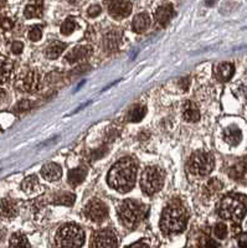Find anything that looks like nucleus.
Returning a JSON list of instances; mask_svg holds the SVG:
<instances>
[{
	"label": "nucleus",
	"mask_w": 247,
	"mask_h": 248,
	"mask_svg": "<svg viewBox=\"0 0 247 248\" xmlns=\"http://www.w3.org/2000/svg\"><path fill=\"white\" fill-rule=\"evenodd\" d=\"M137 178V163L133 158L121 159L108 172V184L118 192H128L133 189Z\"/></svg>",
	"instance_id": "f257e3e1"
},
{
	"label": "nucleus",
	"mask_w": 247,
	"mask_h": 248,
	"mask_svg": "<svg viewBox=\"0 0 247 248\" xmlns=\"http://www.w3.org/2000/svg\"><path fill=\"white\" fill-rule=\"evenodd\" d=\"M186 221H188L186 210L180 203H170L163 211L160 227L166 234H177L184 231Z\"/></svg>",
	"instance_id": "f03ea898"
},
{
	"label": "nucleus",
	"mask_w": 247,
	"mask_h": 248,
	"mask_svg": "<svg viewBox=\"0 0 247 248\" xmlns=\"http://www.w3.org/2000/svg\"><path fill=\"white\" fill-rule=\"evenodd\" d=\"M217 211L225 220L241 221L247 212V198L240 194L228 195L220 201Z\"/></svg>",
	"instance_id": "7ed1b4c3"
},
{
	"label": "nucleus",
	"mask_w": 247,
	"mask_h": 248,
	"mask_svg": "<svg viewBox=\"0 0 247 248\" xmlns=\"http://www.w3.org/2000/svg\"><path fill=\"white\" fill-rule=\"evenodd\" d=\"M83 242V230L75 223L62 226L56 233V245L59 248H81Z\"/></svg>",
	"instance_id": "20e7f679"
},
{
	"label": "nucleus",
	"mask_w": 247,
	"mask_h": 248,
	"mask_svg": "<svg viewBox=\"0 0 247 248\" xmlns=\"http://www.w3.org/2000/svg\"><path fill=\"white\" fill-rule=\"evenodd\" d=\"M119 221L128 229H133L144 217V206L135 200H126L118 206Z\"/></svg>",
	"instance_id": "39448f33"
},
{
	"label": "nucleus",
	"mask_w": 247,
	"mask_h": 248,
	"mask_svg": "<svg viewBox=\"0 0 247 248\" xmlns=\"http://www.w3.org/2000/svg\"><path fill=\"white\" fill-rule=\"evenodd\" d=\"M215 165L213 154L208 152H195L188 161V169L195 176H206L210 174Z\"/></svg>",
	"instance_id": "423d86ee"
},
{
	"label": "nucleus",
	"mask_w": 247,
	"mask_h": 248,
	"mask_svg": "<svg viewBox=\"0 0 247 248\" xmlns=\"http://www.w3.org/2000/svg\"><path fill=\"white\" fill-rule=\"evenodd\" d=\"M164 184V174L158 167H149L142 174L141 187L148 196L157 194Z\"/></svg>",
	"instance_id": "0eeeda50"
},
{
	"label": "nucleus",
	"mask_w": 247,
	"mask_h": 248,
	"mask_svg": "<svg viewBox=\"0 0 247 248\" xmlns=\"http://www.w3.org/2000/svg\"><path fill=\"white\" fill-rule=\"evenodd\" d=\"M117 234L113 230L104 229L96 232L91 241V248H117Z\"/></svg>",
	"instance_id": "6e6552de"
},
{
	"label": "nucleus",
	"mask_w": 247,
	"mask_h": 248,
	"mask_svg": "<svg viewBox=\"0 0 247 248\" xmlns=\"http://www.w3.org/2000/svg\"><path fill=\"white\" fill-rule=\"evenodd\" d=\"M84 216L93 222H102L108 216V209L103 201L92 200L84 207Z\"/></svg>",
	"instance_id": "1a4fd4ad"
},
{
	"label": "nucleus",
	"mask_w": 247,
	"mask_h": 248,
	"mask_svg": "<svg viewBox=\"0 0 247 248\" xmlns=\"http://www.w3.org/2000/svg\"><path fill=\"white\" fill-rule=\"evenodd\" d=\"M40 81H41V77L37 71H28L25 75H24L19 81L20 90H23L24 92L34 93L39 90Z\"/></svg>",
	"instance_id": "9d476101"
},
{
	"label": "nucleus",
	"mask_w": 247,
	"mask_h": 248,
	"mask_svg": "<svg viewBox=\"0 0 247 248\" xmlns=\"http://www.w3.org/2000/svg\"><path fill=\"white\" fill-rule=\"evenodd\" d=\"M132 12L131 1H111L108 3V13L112 17L119 20L127 17Z\"/></svg>",
	"instance_id": "9b49d317"
},
{
	"label": "nucleus",
	"mask_w": 247,
	"mask_h": 248,
	"mask_svg": "<svg viewBox=\"0 0 247 248\" xmlns=\"http://www.w3.org/2000/svg\"><path fill=\"white\" fill-rule=\"evenodd\" d=\"M19 214V203L12 198H4L0 200V216L6 220L15 218Z\"/></svg>",
	"instance_id": "f8f14e48"
},
{
	"label": "nucleus",
	"mask_w": 247,
	"mask_h": 248,
	"mask_svg": "<svg viewBox=\"0 0 247 248\" xmlns=\"http://www.w3.org/2000/svg\"><path fill=\"white\" fill-rule=\"evenodd\" d=\"M173 14H174L173 5L169 3H163L157 9V12H155V19H157L159 25L166 26L169 24V21H170L171 17H173Z\"/></svg>",
	"instance_id": "ddd939ff"
},
{
	"label": "nucleus",
	"mask_w": 247,
	"mask_h": 248,
	"mask_svg": "<svg viewBox=\"0 0 247 248\" xmlns=\"http://www.w3.org/2000/svg\"><path fill=\"white\" fill-rule=\"evenodd\" d=\"M182 118L185 119L186 122H190V123H195L200 119V110L199 107L197 106V103L194 102L188 101L184 103L181 109Z\"/></svg>",
	"instance_id": "4468645a"
},
{
	"label": "nucleus",
	"mask_w": 247,
	"mask_h": 248,
	"mask_svg": "<svg viewBox=\"0 0 247 248\" xmlns=\"http://www.w3.org/2000/svg\"><path fill=\"white\" fill-rule=\"evenodd\" d=\"M62 175V169L56 163L45 164L41 169V176L48 181H57Z\"/></svg>",
	"instance_id": "2eb2a0df"
},
{
	"label": "nucleus",
	"mask_w": 247,
	"mask_h": 248,
	"mask_svg": "<svg viewBox=\"0 0 247 248\" xmlns=\"http://www.w3.org/2000/svg\"><path fill=\"white\" fill-rule=\"evenodd\" d=\"M233 74H235V67L230 62H221L215 67V77L221 82L229 81Z\"/></svg>",
	"instance_id": "dca6fc26"
},
{
	"label": "nucleus",
	"mask_w": 247,
	"mask_h": 248,
	"mask_svg": "<svg viewBox=\"0 0 247 248\" xmlns=\"http://www.w3.org/2000/svg\"><path fill=\"white\" fill-rule=\"evenodd\" d=\"M150 24H152V20H150V16H149L148 13H141V14H138L134 17V20H133L132 29L137 34H142V32H146L148 30Z\"/></svg>",
	"instance_id": "f3484780"
},
{
	"label": "nucleus",
	"mask_w": 247,
	"mask_h": 248,
	"mask_svg": "<svg viewBox=\"0 0 247 248\" xmlns=\"http://www.w3.org/2000/svg\"><path fill=\"white\" fill-rule=\"evenodd\" d=\"M87 176V169L84 167L75 168V169L70 170L67 174V181L71 186L76 187L80 184L83 183V180Z\"/></svg>",
	"instance_id": "a211bd4d"
},
{
	"label": "nucleus",
	"mask_w": 247,
	"mask_h": 248,
	"mask_svg": "<svg viewBox=\"0 0 247 248\" xmlns=\"http://www.w3.org/2000/svg\"><path fill=\"white\" fill-rule=\"evenodd\" d=\"M13 74V62L5 56L0 55V85L6 83Z\"/></svg>",
	"instance_id": "6ab92c4d"
},
{
	"label": "nucleus",
	"mask_w": 247,
	"mask_h": 248,
	"mask_svg": "<svg viewBox=\"0 0 247 248\" xmlns=\"http://www.w3.org/2000/svg\"><path fill=\"white\" fill-rule=\"evenodd\" d=\"M224 139L225 141L231 145V147H236L239 145L240 141L242 139L241 130L237 127H229L224 130Z\"/></svg>",
	"instance_id": "aec40b11"
},
{
	"label": "nucleus",
	"mask_w": 247,
	"mask_h": 248,
	"mask_svg": "<svg viewBox=\"0 0 247 248\" xmlns=\"http://www.w3.org/2000/svg\"><path fill=\"white\" fill-rule=\"evenodd\" d=\"M90 54V47H86V46H77V47L72 48V50L66 55V60H67L68 62H71V63H75V62L81 61V60L88 57Z\"/></svg>",
	"instance_id": "412c9836"
},
{
	"label": "nucleus",
	"mask_w": 247,
	"mask_h": 248,
	"mask_svg": "<svg viewBox=\"0 0 247 248\" xmlns=\"http://www.w3.org/2000/svg\"><path fill=\"white\" fill-rule=\"evenodd\" d=\"M40 181L39 179L35 176V175H30V176H26L25 179L23 180L21 183V189L23 191H25L26 194L29 195H33V194H36V192L40 191Z\"/></svg>",
	"instance_id": "4be33fe9"
},
{
	"label": "nucleus",
	"mask_w": 247,
	"mask_h": 248,
	"mask_svg": "<svg viewBox=\"0 0 247 248\" xmlns=\"http://www.w3.org/2000/svg\"><path fill=\"white\" fill-rule=\"evenodd\" d=\"M119 43H121V35L115 32V31H112V32H108L104 36L103 47L107 52H113V51H115L118 48Z\"/></svg>",
	"instance_id": "5701e85b"
},
{
	"label": "nucleus",
	"mask_w": 247,
	"mask_h": 248,
	"mask_svg": "<svg viewBox=\"0 0 247 248\" xmlns=\"http://www.w3.org/2000/svg\"><path fill=\"white\" fill-rule=\"evenodd\" d=\"M66 44L61 43V41H52L50 45L46 47V57L50 60H56L57 57L61 56V54L65 51Z\"/></svg>",
	"instance_id": "b1692460"
},
{
	"label": "nucleus",
	"mask_w": 247,
	"mask_h": 248,
	"mask_svg": "<svg viewBox=\"0 0 247 248\" xmlns=\"http://www.w3.org/2000/svg\"><path fill=\"white\" fill-rule=\"evenodd\" d=\"M44 4L41 1H33L29 3L24 9V16L26 19H34V17H40L42 15V10H44Z\"/></svg>",
	"instance_id": "393cba45"
},
{
	"label": "nucleus",
	"mask_w": 247,
	"mask_h": 248,
	"mask_svg": "<svg viewBox=\"0 0 247 248\" xmlns=\"http://www.w3.org/2000/svg\"><path fill=\"white\" fill-rule=\"evenodd\" d=\"M231 176L239 181H247V159L240 161L232 167L230 171Z\"/></svg>",
	"instance_id": "a878e982"
},
{
	"label": "nucleus",
	"mask_w": 247,
	"mask_h": 248,
	"mask_svg": "<svg viewBox=\"0 0 247 248\" xmlns=\"http://www.w3.org/2000/svg\"><path fill=\"white\" fill-rule=\"evenodd\" d=\"M9 248H31L28 238L21 232H16L10 237L9 241Z\"/></svg>",
	"instance_id": "bb28decb"
},
{
	"label": "nucleus",
	"mask_w": 247,
	"mask_h": 248,
	"mask_svg": "<svg viewBox=\"0 0 247 248\" xmlns=\"http://www.w3.org/2000/svg\"><path fill=\"white\" fill-rule=\"evenodd\" d=\"M75 195L71 194V192H60L56 194L52 198V202L55 205H64V206H72L75 203Z\"/></svg>",
	"instance_id": "cd10ccee"
},
{
	"label": "nucleus",
	"mask_w": 247,
	"mask_h": 248,
	"mask_svg": "<svg viewBox=\"0 0 247 248\" xmlns=\"http://www.w3.org/2000/svg\"><path fill=\"white\" fill-rule=\"evenodd\" d=\"M222 189V183L219 179H211L205 185V198H213L214 195H216L220 190Z\"/></svg>",
	"instance_id": "c85d7f7f"
},
{
	"label": "nucleus",
	"mask_w": 247,
	"mask_h": 248,
	"mask_svg": "<svg viewBox=\"0 0 247 248\" xmlns=\"http://www.w3.org/2000/svg\"><path fill=\"white\" fill-rule=\"evenodd\" d=\"M146 113L147 109L143 106H133L130 109V112H128V119H130L131 122H134V123L135 122H141L142 119L144 118V116H146Z\"/></svg>",
	"instance_id": "c756f323"
},
{
	"label": "nucleus",
	"mask_w": 247,
	"mask_h": 248,
	"mask_svg": "<svg viewBox=\"0 0 247 248\" xmlns=\"http://www.w3.org/2000/svg\"><path fill=\"white\" fill-rule=\"evenodd\" d=\"M77 28V24L76 21H75V19L73 17H67V19L62 23L61 25V29H60V31H61L62 35H71L73 32V31L76 30Z\"/></svg>",
	"instance_id": "7c9ffc66"
},
{
	"label": "nucleus",
	"mask_w": 247,
	"mask_h": 248,
	"mask_svg": "<svg viewBox=\"0 0 247 248\" xmlns=\"http://www.w3.org/2000/svg\"><path fill=\"white\" fill-rule=\"evenodd\" d=\"M14 20L8 16H0V30L10 31L14 28Z\"/></svg>",
	"instance_id": "2f4dec72"
},
{
	"label": "nucleus",
	"mask_w": 247,
	"mask_h": 248,
	"mask_svg": "<svg viewBox=\"0 0 247 248\" xmlns=\"http://www.w3.org/2000/svg\"><path fill=\"white\" fill-rule=\"evenodd\" d=\"M214 233H215V236H216L217 238L224 240L225 237L228 236V227H226L225 223H217V225L214 227Z\"/></svg>",
	"instance_id": "473e14b6"
},
{
	"label": "nucleus",
	"mask_w": 247,
	"mask_h": 248,
	"mask_svg": "<svg viewBox=\"0 0 247 248\" xmlns=\"http://www.w3.org/2000/svg\"><path fill=\"white\" fill-rule=\"evenodd\" d=\"M42 36V29L41 26H33V28L29 30V39L31 41H39Z\"/></svg>",
	"instance_id": "72a5a7b5"
},
{
	"label": "nucleus",
	"mask_w": 247,
	"mask_h": 248,
	"mask_svg": "<svg viewBox=\"0 0 247 248\" xmlns=\"http://www.w3.org/2000/svg\"><path fill=\"white\" fill-rule=\"evenodd\" d=\"M24 50V44L21 41H14L10 46V51H12L14 55H20Z\"/></svg>",
	"instance_id": "f704fd0d"
},
{
	"label": "nucleus",
	"mask_w": 247,
	"mask_h": 248,
	"mask_svg": "<svg viewBox=\"0 0 247 248\" xmlns=\"http://www.w3.org/2000/svg\"><path fill=\"white\" fill-rule=\"evenodd\" d=\"M102 9L99 5H92L88 8V15H90L91 17H96L99 16V14H101Z\"/></svg>",
	"instance_id": "c9c22d12"
},
{
	"label": "nucleus",
	"mask_w": 247,
	"mask_h": 248,
	"mask_svg": "<svg viewBox=\"0 0 247 248\" xmlns=\"http://www.w3.org/2000/svg\"><path fill=\"white\" fill-rule=\"evenodd\" d=\"M200 248H216V243L213 240H202L200 243Z\"/></svg>",
	"instance_id": "e433bc0d"
},
{
	"label": "nucleus",
	"mask_w": 247,
	"mask_h": 248,
	"mask_svg": "<svg viewBox=\"0 0 247 248\" xmlns=\"http://www.w3.org/2000/svg\"><path fill=\"white\" fill-rule=\"evenodd\" d=\"M8 102V93L4 88H0V107L4 106Z\"/></svg>",
	"instance_id": "4c0bfd02"
},
{
	"label": "nucleus",
	"mask_w": 247,
	"mask_h": 248,
	"mask_svg": "<svg viewBox=\"0 0 247 248\" xmlns=\"http://www.w3.org/2000/svg\"><path fill=\"white\" fill-rule=\"evenodd\" d=\"M239 245L241 246L242 248H247V233H244L240 236Z\"/></svg>",
	"instance_id": "58836bf2"
},
{
	"label": "nucleus",
	"mask_w": 247,
	"mask_h": 248,
	"mask_svg": "<svg viewBox=\"0 0 247 248\" xmlns=\"http://www.w3.org/2000/svg\"><path fill=\"white\" fill-rule=\"evenodd\" d=\"M29 107H30V102L29 101L20 102L19 105H17V109L19 110H25V109H28Z\"/></svg>",
	"instance_id": "ea45409f"
},
{
	"label": "nucleus",
	"mask_w": 247,
	"mask_h": 248,
	"mask_svg": "<svg viewBox=\"0 0 247 248\" xmlns=\"http://www.w3.org/2000/svg\"><path fill=\"white\" fill-rule=\"evenodd\" d=\"M180 85H182V90H188L189 85H190V78L186 77V78L181 79V81H180Z\"/></svg>",
	"instance_id": "a19ab883"
},
{
	"label": "nucleus",
	"mask_w": 247,
	"mask_h": 248,
	"mask_svg": "<svg viewBox=\"0 0 247 248\" xmlns=\"http://www.w3.org/2000/svg\"><path fill=\"white\" fill-rule=\"evenodd\" d=\"M130 248H149V247L147 245H144V243H135V245L131 246Z\"/></svg>",
	"instance_id": "79ce46f5"
},
{
	"label": "nucleus",
	"mask_w": 247,
	"mask_h": 248,
	"mask_svg": "<svg viewBox=\"0 0 247 248\" xmlns=\"http://www.w3.org/2000/svg\"><path fill=\"white\" fill-rule=\"evenodd\" d=\"M1 5H3V3H0V6H1Z\"/></svg>",
	"instance_id": "37998d69"
}]
</instances>
